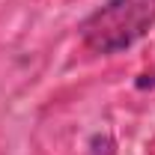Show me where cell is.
Returning a JSON list of instances; mask_svg holds the SVG:
<instances>
[{
  "label": "cell",
  "instance_id": "1",
  "mask_svg": "<svg viewBox=\"0 0 155 155\" xmlns=\"http://www.w3.org/2000/svg\"><path fill=\"white\" fill-rule=\"evenodd\" d=\"M155 27V0H107L81 24V42L93 54H119Z\"/></svg>",
  "mask_w": 155,
  "mask_h": 155
},
{
  "label": "cell",
  "instance_id": "2",
  "mask_svg": "<svg viewBox=\"0 0 155 155\" xmlns=\"http://www.w3.org/2000/svg\"><path fill=\"white\" fill-rule=\"evenodd\" d=\"M137 84H140V87H155V69L149 72V75H143L140 81H137Z\"/></svg>",
  "mask_w": 155,
  "mask_h": 155
}]
</instances>
